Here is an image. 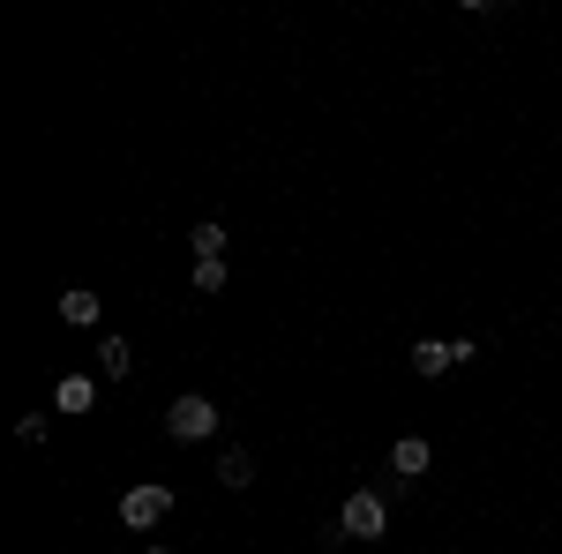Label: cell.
Segmentation results:
<instances>
[{"label":"cell","instance_id":"obj_10","mask_svg":"<svg viewBox=\"0 0 562 554\" xmlns=\"http://www.w3.org/2000/svg\"><path fill=\"white\" fill-rule=\"evenodd\" d=\"M60 315H68V323H98V293H83V285H76V293L60 299Z\"/></svg>","mask_w":562,"mask_h":554},{"label":"cell","instance_id":"obj_1","mask_svg":"<svg viewBox=\"0 0 562 554\" xmlns=\"http://www.w3.org/2000/svg\"><path fill=\"white\" fill-rule=\"evenodd\" d=\"M166 517H173V487H166V479H150V487H128V495H121V524H128V532H158Z\"/></svg>","mask_w":562,"mask_h":554},{"label":"cell","instance_id":"obj_2","mask_svg":"<svg viewBox=\"0 0 562 554\" xmlns=\"http://www.w3.org/2000/svg\"><path fill=\"white\" fill-rule=\"evenodd\" d=\"M211 427H217V405H211V397H195V389L166 405V434H173V442H203Z\"/></svg>","mask_w":562,"mask_h":554},{"label":"cell","instance_id":"obj_7","mask_svg":"<svg viewBox=\"0 0 562 554\" xmlns=\"http://www.w3.org/2000/svg\"><path fill=\"white\" fill-rule=\"evenodd\" d=\"M53 405H60V412H90V405H98V383H90V375H68Z\"/></svg>","mask_w":562,"mask_h":554},{"label":"cell","instance_id":"obj_4","mask_svg":"<svg viewBox=\"0 0 562 554\" xmlns=\"http://www.w3.org/2000/svg\"><path fill=\"white\" fill-rule=\"evenodd\" d=\"M428 465H435L428 442H420V434H397V450H390V472H397V479H420Z\"/></svg>","mask_w":562,"mask_h":554},{"label":"cell","instance_id":"obj_3","mask_svg":"<svg viewBox=\"0 0 562 554\" xmlns=\"http://www.w3.org/2000/svg\"><path fill=\"white\" fill-rule=\"evenodd\" d=\"M383 495H346V510H338V540H383Z\"/></svg>","mask_w":562,"mask_h":554},{"label":"cell","instance_id":"obj_8","mask_svg":"<svg viewBox=\"0 0 562 554\" xmlns=\"http://www.w3.org/2000/svg\"><path fill=\"white\" fill-rule=\"evenodd\" d=\"M98 368H105V383H121V375L135 368V360H128V338H105V344H98Z\"/></svg>","mask_w":562,"mask_h":554},{"label":"cell","instance_id":"obj_5","mask_svg":"<svg viewBox=\"0 0 562 554\" xmlns=\"http://www.w3.org/2000/svg\"><path fill=\"white\" fill-rule=\"evenodd\" d=\"M405 360H413V375H450V368H458V352H450L442 338H420Z\"/></svg>","mask_w":562,"mask_h":554},{"label":"cell","instance_id":"obj_6","mask_svg":"<svg viewBox=\"0 0 562 554\" xmlns=\"http://www.w3.org/2000/svg\"><path fill=\"white\" fill-rule=\"evenodd\" d=\"M188 248H195V262H225V225H217V217H203V225L188 233Z\"/></svg>","mask_w":562,"mask_h":554},{"label":"cell","instance_id":"obj_12","mask_svg":"<svg viewBox=\"0 0 562 554\" xmlns=\"http://www.w3.org/2000/svg\"><path fill=\"white\" fill-rule=\"evenodd\" d=\"M143 554H173V547H143Z\"/></svg>","mask_w":562,"mask_h":554},{"label":"cell","instance_id":"obj_9","mask_svg":"<svg viewBox=\"0 0 562 554\" xmlns=\"http://www.w3.org/2000/svg\"><path fill=\"white\" fill-rule=\"evenodd\" d=\"M217 479H225V487H256V457H248V450H225Z\"/></svg>","mask_w":562,"mask_h":554},{"label":"cell","instance_id":"obj_11","mask_svg":"<svg viewBox=\"0 0 562 554\" xmlns=\"http://www.w3.org/2000/svg\"><path fill=\"white\" fill-rule=\"evenodd\" d=\"M195 293H225V262H195Z\"/></svg>","mask_w":562,"mask_h":554}]
</instances>
